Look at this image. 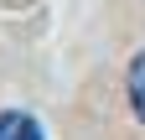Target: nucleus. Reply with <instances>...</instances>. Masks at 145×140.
I'll use <instances>...</instances> for the list:
<instances>
[{"mask_svg":"<svg viewBox=\"0 0 145 140\" xmlns=\"http://www.w3.org/2000/svg\"><path fill=\"white\" fill-rule=\"evenodd\" d=\"M0 140H47V135L26 109H5L0 114Z\"/></svg>","mask_w":145,"mask_h":140,"instance_id":"1","label":"nucleus"},{"mask_svg":"<svg viewBox=\"0 0 145 140\" xmlns=\"http://www.w3.org/2000/svg\"><path fill=\"white\" fill-rule=\"evenodd\" d=\"M124 88H130V109H135V119L145 125V52H135V62H130V78H124Z\"/></svg>","mask_w":145,"mask_h":140,"instance_id":"2","label":"nucleus"}]
</instances>
